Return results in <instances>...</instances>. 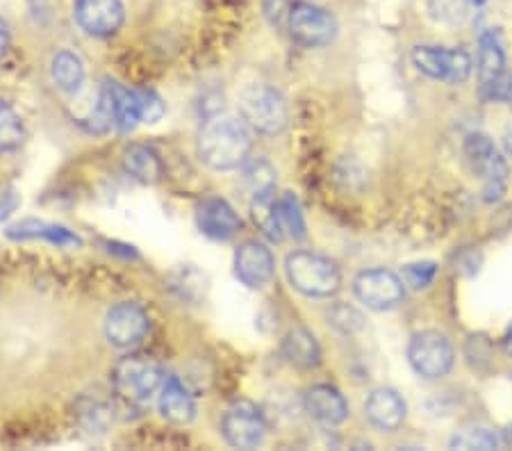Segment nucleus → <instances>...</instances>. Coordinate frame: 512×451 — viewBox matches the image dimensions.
<instances>
[{"mask_svg": "<svg viewBox=\"0 0 512 451\" xmlns=\"http://www.w3.org/2000/svg\"><path fill=\"white\" fill-rule=\"evenodd\" d=\"M253 139L244 119L214 117L205 123L198 137L201 160L212 169H237L249 160Z\"/></svg>", "mask_w": 512, "mask_h": 451, "instance_id": "1", "label": "nucleus"}, {"mask_svg": "<svg viewBox=\"0 0 512 451\" xmlns=\"http://www.w3.org/2000/svg\"><path fill=\"white\" fill-rule=\"evenodd\" d=\"M164 372L160 363L151 356L130 354L121 358L112 372V383L117 395L132 406L148 404L164 385Z\"/></svg>", "mask_w": 512, "mask_h": 451, "instance_id": "2", "label": "nucleus"}, {"mask_svg": "<svg viewBox=\"0 0 512 451\" xmlns=\"http://www.w3.org/2000/svg\"><path fill=\"white\" fill-rule=\"evenodd\" d=\"M285 272L294 290H299L305 297L312 299L333 297L342 285V274L335 262L319 256V253H292L285 262Z\"/></svg>", "mask_w": 512, "mask_h": 451, "instance_id": "3", "label": "nucleus"}, {"mask_svg": "<svg viewBox=\"0 0 512 451\" xmlns=\"http://www.w3.org/2000/svg\"><path fill=\"white\" fill-rule=\"evenodd\" d=\"M239 112L246 126L260 135L283 133L289 121L285 96L269 85H249L239 96Z\"/></svg>", "mask_w": 512, "mask_h": 451, "instance_id": "4", "label": "nucleus"}, {"mask_svg": "<svg viewBox=\"0 0 512 451\" xmlns=\"http://www.w3.org/2000/svg\"><path fill=\"white\" fill-rule=\"evenodd\" d=\"M465 158L474 174L481 178L485 199L499 201L506 194L508 164L497 146L485 135H469L465 139Z\"/></svg>", "mask_w": 512, "mask_h": 451, "instance_id": "5", "label": "nucleus"}, {"mask_svg": "<svg viewBox=\"0 0 512 451\" xmlns=\"http://www.w3.org/2000/svg\"><path fill=\"white\" fill-rule=\"evenodd\" d=\"M408 360L424 379H442L453 367V347L447 335L421 331L408 344Z\"/></svg>", "mask_w": 512, "mask_h": 451, "instance_id": "6", "label": "nucleus"}, {"mask_svg": "<svg viewBox=\"0 0 512 451\" xmlns=\"http://www.w3.org/2000/svg\"><path fill=\"white\" fill-rule=\"evenodd\" d=\"M412 62H415V67L421 73H426L428 78L451 82V85L465 82L474 67L469 53L460 51V48H437V46L415 48V53H412Z\"/></svg>", "mask_w": 512, "mask_h": 451, "instance_id": "7", "label": "nucleus"}, {"mask_svg": "<svg viewBox=\"0 0 512 451\" xmlns=\"http://www.w3.org/2000/svg\"><path fill=\"white\" fill-rule=\"evenodd\" d=\"M289 35L303 48L328 46L337 35V21L324 7L301 3L289 14Z\"/></svg>", "mask_w": 512, "mask_h": 451, "instance_id": "8", "label": "nucleus"}, {"mask_svg": "<svg viewBox=\"0 0 512 451\" xmlns=\"http://www.w3.org/2000/svg\"><path fill=\"white\" fill-rule=\"evenodd\" d=\"M221 431L230 447L237 449H255L264 442L267 436V424L258 406L249 401H239L226 410L224 420H221Z\"/></svg>", "mask_w": 512, "mask_h": 451, "instance_id": "9", "label": "nucleus"}, {"mask_svg": "<svg viewBox=\"0 0 512 451\" xmlns=\"http://www.w3.org/2000/svg\"><path fill=\"white\" fill-rule=\"evenodd\" d=\"M148 328H151V319H148L146 310L137 303H117L105 319V335L114 347L130 349L146 338Z\"/></svg>", "mask_w": 512, "mask_h": 451, "instance_id": "10", "label": "nucleus"}, {"mask_svg": "<svg viewBox=\"0 0 512 451\" xmlns=\"http://www.w3.org/2000/svg\"><path fill=\"white\" fill-rule=\"evenodd\" d=\"M355 294L371 310H392L406 297L403 281L387 269H369L355 278Z\"/></svg>", "mask_w": 512, "mask_h": 451, "instance_id": "11", "label": "nucleus"}, {"mask_svg": "<svg viewBox=\"0 0 512 451\" xmlns=\"http://www.w3.org/2000/svg\"><path fill=\"white\" fill-rule=\"evenodd\" d=\"M78 26L92 37H112L126 21V7L121 0H78Z\"/></svg>", "mask_w": 512, "mask_h": 451, "instance_id": "12", "label": "nucleus"}, {"mask_svg": "<svg viewBox=\"0 0 512 451\" xmlns=\"http://www.w3.org/2000/svg\"><path fill=\"white\" fill-rule=\"evenodd\" d=\"M274 256L260 242H244L235 253V272L244 285L260 290L274 276Z\"/></svg>", "mask_w": 512, "mask_h": 451, "instance_id": "13", "label": "nucleus"}, {"mask_svg": "<svg viewBox=\"0 0 512 451\" xmlns=\"http://www.w3.org/2000/svg\"><path fill=\"white\" fill-rule=\"evenodd\" d=\"M198 228L212 240H230L242 226L237 212L224 199H208L198 205L196 212Z\"/></svg>", "mask_w": 512, "mask_h": 451, "instance_id": "14", "label": "nucleus"}, {"mask_svg": "<svg viewBox=\"0 0 512 451\" xmlns=\"http://www.w3.org/2000/svg\"><path fill=\"white\" fill-rule=\"evenodd\" d=\"M305 410L315 417L317 422L326 426H337L349 417V404L340 395V390L330 385H315L305 395Z\"/></svg>", "mask_w": 512, "mask_h": 451, "instance_id": "15", "label": "nucleus"}, {"mask_svg": "<svg viewBox=\"0 0 512 451\" xmlns=\"http://www.w3.org/2000/svg\"><path fill=\"white\" fill-rule=\"evenodd\" d=\"M365 413L376 429L394 431L406 420V404L394 390L383 388L371 392L365 404Z\"/></svg>", "mask_w": 512, "mask_h": 451, "instance_id": "16", "label": "nucleus"}, {"mask_svg": "<svg viewBox=\"0 0 512 451\" xmlns=\"http://www.w3.org/2000/svg\"><path fill=\"white\" fill-rule=\"evenodd\" d=\"M160 413L173 424H187L194 420L196 404L189 390L178 379H167L160 390Z\"/></svg>", "mask_w": 512, "mask_h": 451, "instance_id": "17", "label": "nucleus"}, {"mask_svg": "<svg viewBox=\"0 0 512 451\" xmlns=\"http://www.w3.org/2000/svg\"><path fill=\"white\" fill-rule=\"evenodd\" d=\"M7 237L12 240H46L55 246H80V237L76 233H71L69 228L64 226H55V224H46V221H21V224H14L7 228Z\"/></svg>", "mask_w": 512, "mask_h": 451, "instance_id": "18", "label": "nucleus"}, {"mask_svg": "<svg viewBox=\"0 0 512 451\" xmlns=\"http://www.w3.org/2000/svg\"><path fill=\"white\" fill-rule=\"evenodd\" d=\"M283 356L289 365L310 369L321 360V347L308 328H292L283 340Z\"/></svg>", "mask_w": 512, "mask_h": 451, "instance_id": "19", "label": "nucleus"}, {"mask_svg": "<svg viewBox=\"0 0 512 451\" xmlns=\"http://www.w3.org/2000/svg\"><path fill=\"white\" fill-rule=\"evenodd\" d=\"M506 53H503L501 41L494 32H485L478 41V76L481 87L492 85L501 76H506Z\"/></svg>", "mask_w": 512, "mask_h": 451, "instance_id": "20", "label": "nucleus"}, {"mask_svg": "<svg viewBox=\"0 0 512 451\" xmlns=\"http://www.w3.org/2000/svg\"><path fill=\"white\" fill-rule=\"evenodd\" d=\"M123 167H126V171L132 178L146 185L158 183L164 171L160 155L142 144L130 146L126 155H123Z\"/></svg>", "mask_w": 512, "mask_h": 451, "instance_id": "21", "label": "nucleus"}, {"mask_svg": "<svg viewBox=\"0 0 512 451\" xmlns=\"http://www.w3.org/2000/svg\"><path fill=\"white\" fill-rule=\"evenodd\" d=\"M51 76L62 92H78L85 82V64L71 51H60L51 62Z\"/></svg>", "mask_w": 512, "mask_h": 451, "instance_id": "22", "label": "nucleus"}, {"mask_svg": "<svg viewBox=\"0 0 512 451\" xmlns=\"http://www.w3.org/2000/svg\"><path fill=\"white\" fill-rule=\"evenodd\" d=\"M112 98L114 110V123L119 130H130L137 123H142V108H139V92H130V89L121 85H105Z\"/></svg>", "mask_w": 512, "mask_h": 451, "instance_id": "23", "label": "nucleus"}, {"mask_svg": "<svg viewBox=\"0 0 512 451\" xmlns=\"http://www.w3.org/2000/svg\"><path fill=\"white\" fill-rule=\"evenodd\" d=\"M23 137H26V130H23L21 117L5 101H0V155L19 149Z\"/></svg>", "mask_w": 512, "mask_h": 451, "instance_id": "24", "label": "nucleus"}, {"mask_svg": "<svg viewBox=\"0 0 512 451\" xmlns=\"http://www.w3.org/2000/svg\"><path fill=\"white\" fill-rule=\"evenodd\" d=\"M244 183L253 196L274 194L276 190V171L267 160H246L244 162Z\"/></svg>", "mask_w": 512, "mask_h": 451, "instance_id": "25", "label": "nucleus"}, {"mask_svg": "<svg viewBox=\"0 0 512 451\" xmlns=\"http://www.w3.org/2000/svg\"><path fill=\"white\" fill-rule=\"evenodd\" d=\"M278 215L280 226H283L285 237H294V240H303L305 237V219L301 212L299 201L292 194H285L283 199H278Z\"/></svg>", "mask_w": 512, "mask_h": 451, "instance_id": "26", "label": "nucleus"}, {"mask_svg": "<svg viewBox=\"0 0 512 451\" xmlns=\"http://www.w3.org/2000/svg\"><path fill=\"white\" fill-rule=\"evenodd\" d=\"M474 0H428V12L435 21L449 23V26H456V23H465L469 12H472Z\"/></svg>", "mask_w": 512, "mask_h": 451, "instance_id": "27", "label": "nucleus"}, {"mask_svg": "<svg viewBox=\"0 0 512 451\" xmlns=\"http://www.w3.org/2000/svg\"><path fill=\"white\" fill-rule=\"evenodd\" d=\"M453 449H497L499 438L497 433L490 429H483V426H469V429L458 431L451 440Z\"/></svg>", "mask_w": 512, "mask_h": 451, "instance_id": "28", "label": "nucleus"}, {"mask_svg": "<svg viewBox=\"0 0 512 451\" xmlns=\"http://www.w3.org/2000/svg\"><path fill=\"white\" fill-rule=\"evenodd\" d=\"M328 322L333 324L340 333H355L362 326V315L355 308L340 303V306L330 308Z\"/></svg>", "mask_w": 512, "mask_h": 451, "instance_id": "29", "label": "nucleus"}, {"mask_svg": "<svg viewBox=\"0 0 512 451\" xmlns=\"http://www.w3.org/2000/svg\"><path fill=\"white\" fill-rule=\"evenodd\" d=\"M437 267L433 262H415V265H408L403 269V281L408 285L415 287V290H421V287H428L435 278Z\"/></svg>", "mask_w": 512, "mask_h": 451, "instance_id": "30", "label": "nucleus"}, {"mask_svg": "<svg viewBox=\"0 0 512 451\" xmlns=\"http://www.w3.org/2000/svg\"><path fill=\"white\" fill-rule=\"evenodd\" d=\"M139 108H142V123H155L162 119L164 103L155 92H139Z\"/></svg>", "mask_w": 512, "mask_h": 451, "instance_id": "31", "label": "nucleus"}, {"mask_svg": "<svg viewBox=\"0 0 512 451\" xmlns=\"http://www.w3.org/2000/svg\"><path fill=\"white\" fill-rule=\"evenodd\" d=\"M16 208V194L14 192H7L0 196V219L10 215V212Z\"/></svg>", "mask_w": 512, "mask_h": 451, "instance_id": "32", "label": "nucleus"}, {"mask_svg": "<svg viewBox=\"0 0 512 451\" xmlns=\"http://www.w3.org/2000/svg\"><path fill=\"white\" fill-rule=\"evenodd\" d=\"M7 48H10V30H7L5 21L0 19V60H3V57H5Z\"/></svg>", "mask_w": 512, "mask_h": 451, "instance_id": "33", "label": "nucleus"}, {"mask_svg": "<svg viewBox=\"0 0 512 451\" xmlns=\"http://www.w3.org/2000/svg\"><path fill=\"white\" fill-rule=\"evenodd\" d=\"M503 349H506V354L512 358V322L508 326L506 335H503Z\"/></svg>", "mask_w": 512, "mask_h": 451, "instance_id": "34", "label": "nucleus"}, {"mask_svg": "<svg viewBox=\"0 0 512 451\" xmlns=\"http://www.w3.org/2000/svg\"><path fill=\"white\" fill-rule=\"evenodd\" d=\"M506 146H508V151L512 153V128L506 133Z\"/></svg>", "mask_w": 512, "mask_h": 451, "instance_id": "35", "label": "nucleus"}]
</instances>
